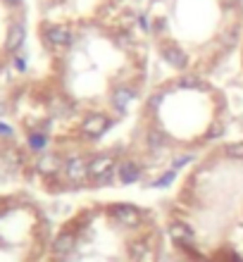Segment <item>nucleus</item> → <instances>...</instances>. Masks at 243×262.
Instances as JSON below:
<instances>
[{
	"mask_svg": "<svg viewBox=\"0 0 243 262\" xmlns=\"http://www.w3.org/2000/svg\"><path fill=\"white\" fill-rule=\"evenodd\" d=\"M165 220L186 262H243V138L215 145L188 169Z\"/></svg>",
	"mask_w": 243,
	"mask_h": 262,
	"instance_id": "nucleus-1",
	"label": "nucleus"
},
{
	"mask_svg": "<svg viewBox=\"0 0 243 262\" xmlns=\"http://www.w3.org/2000/svg\"><path fill=\"white\" fill-rule=\"evenodd\" d=\"M224 126L227 98L205 76L181 74L167 79L150 91L141 107L117 174L131 181L165 169L186 152L201 150L219 138Z\"/></svg>",
	"mask_w": 243,
	"mask_h": 262,
	"instance_id": "nucleus-2",
	"label": "nucleus"
},
{
	"mask_svg": "<svg viewBox=\"0 0 243 262\" xmlns=\"http://www.w3.org/2000/svg\"><path fill=\"white\" fill-rule=\"evenodd\" d=\"M162 231L148 210L96 200L53 229L46 262H160Z\"/></svg>",
	"mask_w": 243,
	"mask_h": 262,
	"instance_id": "nucleus-3",
	"label": "nucleus"
},
{
	"mask_svg": "<svg viewBox=\"0 0 243 262\" xmlns=\"http://www.w3.org/2000/svg\"><path fill=\"white\" fill-rule=\"evenodd\" d=\"M53 236L41 203L19 188H0V262H46Z\"/></svg>",
	"mask_w": 243,
	"mask_h": 262,
	"instance_id": "nucleus-4",
	"label": "nucleus"
},
{
	"mask_svg": "<svg viewBox=\"0 0 243 262\" xmlns=\"http://www.w3.org/2000/svg\"><path fill=\"white\" fill-rule=\"evenodd\" d=\"M27 38L24 0H0V79L14 64Z\"/></svg>",
	"mask_w": 243,
	"mask_h": 262,
	"instance_id": "nucleus-5",
	"label": "nucleus"
},
{
	"mask_svg": "<svg viewBox=\"0 0 243 262\" xmlns=\"http://www.w3.org/2000/svg\"><path fill=\"white\" fill-rule=\"evenodd\" d=\"M241 69H243V50H241Z\"/></svg>",
	"mask_w": 243,
	"mask_h": 262,
	"instance_id": "nucleus-6",
	"label": "nucleus"
}]
</instances>
